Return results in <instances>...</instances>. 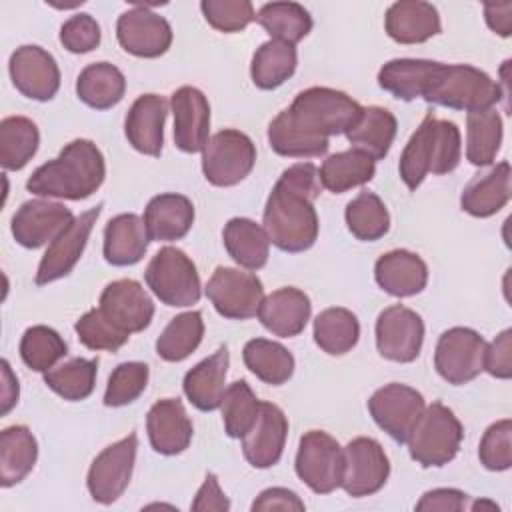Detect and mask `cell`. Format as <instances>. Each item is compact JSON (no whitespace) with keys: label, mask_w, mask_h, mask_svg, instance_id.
I'll use <instances>...</instances> for the list:
<instances>
[{"label":"cell","mask_w":512,"mask_h":512,"mask_svg":"<svg viewBox=\"0 0 512 512\" xmlns=\"http://www.w3.org/2000/svg\"><path fill=\"white\" fill-rule=\"evenodd\" d=\"M8 70L16 90L30 100H52L60 88V68L54 56L40 46L26 44L16 48Z\"/></svg>","instance_id":"2e32d148"},{"label":"cell","mask_w":512,"mask_h":512,"mask_svg":"<svg viewBox=\"0 0 512 512\" xmlns=\"http://www.w3.org/2000/svg\"><path fill=\"white\" fill-rule=\"evenodd\" d=\"M222 240L228 256L246 270H260L268 262L270 238L266 230L250 218L228 220Z\"/></svg>","instance_id":"d6a6232c"},{"label":"cell","mask_w":512,"mask_h":512,"mask_svg":"<svg viewBox=\"0 0 512 512\" xmlns=\"http://www.w3.org/2000/svg\"><path fill=\"white\" fill-rule=\"evenodd\" d=\"M502 144V118L498 110L488 108L472 112L466 118V160L474 166L494 162Z\"/></svg>","instance_id":"7bdbcfd3"},{"label":"cell","mask_w":512,"mask_h":512,"mask_svg":"<svg viewBox=\"0 0 512 512\" xmlns=\"http://www.w3.org/2000/svg\"><path fill=\"white\" fill-rule=\"evenodd\" d=\"M484 18L494 34L508 38L512 32V2H486Z\"/></svg>","instance_id":"91938a15"},{"label":"cell","mask_w":512,"mask_h":512,"mask_svg":"<svg viewBox=\"0 0 512 512\" xmlns=\"http://www.w3.org/2000/svg\"><path fill=\"white\" fill-rule=\"evenodd\" d=\"M100 312L122 332L134 334L150 326L154 316V302L140 282L132 278H120L100 294Z\"/></svg>","instance_id":"d6986e66"},{"label":"cell","mask_w":512,"mask_h":512,"mask_svg":"<svg viewBox=\"0 0 512 512\" xmlns=\"http://www.w3.org/2000/svg\"><path fill=\"white\" fill-rule=\"evenodd\" d=\"M138 450V436L128 434L122 440L106 446L90 464L86 486L94 502H116L130 484Z\"/></svg>","instance_id":"7c38bea8"},{"label":"cell","mask_w":512,"mask_h":512,"mask_svg":"<svg viewBox=\"0 0 512 512\" xmlns=\"http://www.w3.org/2000/svg\"><path fill=\"white\" fill-rule=\"evenodd\" d=\"M68 352L62 336L44 324L26 328L20 340V358L34 372H48Z\"/></svg>","instance_id":"7dc6e473"},{"label":"cell","mask_w":512,"mask_h":512,"mask_svg":"<svg viewBox=\"0 0 512 512\" xmlns=\"http://www.w3.org/2000/svg\"><path fill=\"white\" fill-rule=\"evenodd\" d=\"M424 406V396L416 388L400 382L378 388L368 400V412L374 422L400 444L406 442Z\"/></svg>","instance_id":"9a60e30c"},{"label":"cell","mask_w":512,"mask_h":512,"mask_svg":"<svg viewBox=\"0 0 512 512\" xmlns=\"http://www.w3.org/2000/svg\"><path fill=\"white\" fill-rule=\"evenodd\" d=\"M296 474L316 494H330L340 488L344 458L342 448L324 430H310L298 442Z\"/></svg>","instance_id":"9c48e42d"},{"label":"cell","mask_w":512,"mask_h":512,"mask_svg":"<svg viewBox=\"0 0 512 512\" xmlns=\"http://www.w3.org/2000/svg\"><path fill=\"white\" fill-rule=\"evenodd\" d=\"M320 172L312 162L292 164L274 184L262 216L270 242L284 252H304L318 238L314 200L320 196Z\"/></svg>","instance_id":"7a4b0ae2"},{"label":"cell","mask_w":512,"mask_h":512,"mask_svg":"<svg viewBox=\"0 0 512 512\" xmlns=\"http://www.w3.org/2000/svg\"><path fill=\"white\" fill-rule=\"evenodd\" d=\"M478 458L486 470L504 472L512 466V422L510 418L490 424L480 440Z\"/></svg>","instance_id":"816d5d0a"},{"label":"cell","mask_w":512,"mask_h":512,"mask_svg":"<svg viewBox=\"0 0 512 512\" xmlns=\"http://www.w3.org/2000/svg\"><path fill=\"white\" fill-rule=\"evenodd\" d=\"M124 92L126 78L110 62L88 64L76 80L78 98L94 110H108L116 106L124 98Z\"/></svg>","instance_id":"d590c367"},{"label":"cell","mask_w":512,"mask_h":512,"mask_svg":"<svg viewBox=\"0 0 512 512\" xmlns=\"http://www.w3.org/2000/svg\"><path fill=\"white\" fill-rule=\"evenodd\" d=\"M256 164V148L250 136L224 128L216 132L202 150L204 178L220 188L242 182Z\"/></svg>","instance_id":"ba28073f"},{"label":"cell","mask_w":512,"mask_h":512,"mask_svg":"<svg viewBox=\"0 0 512 512\" xmlns=\"http://www.w3.org/2000/svg\"><path fill=\"white\" fill-rule=\"evenodd\" d=\"M310 312V298L302 290L286 286L262 298L258 318L268 332L280 338H294L306 328Z\"/></svg>","instance_id":"d4e9b609"},{"label":"cell","mask_w":512,"mask_h":512,"mask_svg":"<svg viewBox=\"0 0 512 512\" xmlns=\"http://www.w3.org/2000/svg\"><path fill=\"white\" fill-rule=\"evenodd\" d=\"M342 458L344 470L340 488H344L348 496H372L386 484L390 462L378 440L358 436L342 448Z\"/></svg>","instance_id":"4fadbf2b"},{"label":"cell","mask_w":512,"mask_h":512,"mask_svg":"<svg viewBox=\"0 0 512 512\" xmlns=\"http://www.w3.org/2000/svg\"><path fill=\"white\" fill-rule=\"evenodd\" d=\"M206 296L220 316L230 320H248L258 314L264 298V286L252 272L218 266L206 284Z\"/></svg>","instance_id":"30bf717a"},{"label":"cell","mask_w":512,"mask_h":512,"mask_svg":"<svg viewBox=\"0 0 512 512\" xmlns=\"http://www.w3.org/2000/svg\"><path fill=\"white\" fill-rule=\"evenodd\" d=\"M460 154L462 138L458 126L428 112L402 150L400 178L410 190H416L430 172L436 176L452 172L460 162Z\"/></svg>","instance_id":"277c9868"},{"label":"cell","mask_w":512,"mask_h":512,"mask_svg":"<svg viewBox=\"0 0 512 512\" xmlns=\"http://www.w3.org/2000/svg\"><path fill=\"white\" fill-rule=\"evenodd\" d=\"M220 410L226 434L230 438H242L252 428L258 416L260 400L256 398L246 380H236L226 388Z\"/></svg>","instance_id":"c3c4849f"},{"label":"cell","mask_w":512,"mask_h":512,"mask_svg":"<svg viewBox=\"0 0 512 512\" xmlns=\"http://www.w3.org/2000/svg\"><path fill=\"white\" fill-rule=\"evenodd\" d=\"M376 284L396 298L420 294L428 284L426 262L410 250H390L374 264Z\"/></svg>","instance_id":"484cf974"},{"label":"cell","mask_w":512,"mask_h":512,"mask_svg":"<svg viewBox=\"0 0 512 512\" xmlns=\"http://www.w3.org/2000/svg\"><path fill=\"white\" fill-rule=\"evenodd\" d=\"M484 370L500 380H508L512 376V330H502L490 344H486L484 352Z\"/></svg>","instance_id":"11a10c76"},{"label":"cell","mask_w":512,"mask_h":512,"mask_svg":"<svg viewBox=\"0 0 512 512\" xmlns=\"http://www.w3.org/2000/svg\"><path fill=\"white\" fill-rule=\"evenodd\" d=\"M434 60L422 58H396L386 62L378 72V84L382 90L398 100L410 102L422 98L424 84L434 68Z\"/></svg>","instance_id":"ab89813d"},{"label":"cell","mask_w":512,"mask_h":512,"mask_svg":"<svg viewBox=\"0 0 512 512\" xmlns=\"http://www.w3.org/2000/svg\"><path fill=\"white\" fill-rule=\"evenodd\" d=\"M228 348L220 346L212 356L198 362L184 376L182 388L190 404L202 412H210L220 408L224 398V384L228 374Z\"/></svg>","instance_id":"f1b7e54d"},{"label":"cell","mask_w":512,"mask_h":512,"mask_svg":"<svg viewBox=\"0 0 512 512\" xmlns=\"http://www.w3.org/2000/svg\"><path fill=\"white\" fill-rule=\"evenodd\" d=\"M100 204L96 208H90L74 218V222L54 240L50 242L48 250L44 252L34 282L38 286L50 284L54 280H60L72 272L76 262L80 260L86 242L90 238V232L100 216Z\"/></svg>","instance_id":"ffe728a7"},{"label":"cell","mask_w":512,"mask_h":512,"mask_svg":"<svg viewBox=\"0 0 512 512\" xmlns=\"http://www.w3.org/2000/svg\"><path fill=\"white\" fill-rule=\"evenodd\" d=\"M148 376H150V370L144 362L118 364L108 378L104 404L110 408H118L134 402L146 390Z\"/></svg>","instance_id":"f907efd6"},{"label":"cell","mask_w":512,"mask_h":512,"mask_svg":"<svg viewBox=\"0 0 512 512\" xmlns=\"http://www.w3.org/2000/svg\"><path fill=\"white\" fill-rule=\"evenodd\" d=\"M296 64L298 54L294 46L280 40H268L254 52L250 76L256 88L274 90L294 74Z\"/></svg>","instance_id":"74e56055"},{"label":"cell","mask_w":512,"mask_h":512,"mask_svg":"<svg viewBox=\"0 0 512 512\" xmlns=\"http://www.w3.org/2000/svg\"><path fill=\"white\" fill-rule=\"evenodd\" d=\"M346 226L362 242L380 240L390 228V214L382 198L374 192H360L346 204Z\"/></svg>","instance_id":"bcb514c9"},{"label":"cell","mask_w":512,"mask_h":512,"mask_svg":"<svg viewBox=\"0 0 512 512\" xmlns=\"http://www.w3.org/2000/svg\"><path fill=\"white\" fill-rule=\"evenodd\" d=\"M146 430L152 448L164 456H176L190 446L194 428L184 404L178 398H164L152 404L146 416Z\"/></svg>","instance_id":"603a6c76"},{"label":"cell","mask_w":512,"mask_h":512,"mask_svg":"<svg viewBox=\"0 0 512 512\" xmlns=\"http://www.w3.org/2000/svg\"><path fill=\"white\" fill-rule=\"evenodd\" d=\"M422 98L430 104L472 114L494 108L504 94L500 84L476 66L436 62L424 84Z\"/></svg>","instance_id":"5b68a950"},{"label":"cell","mask_w":512,"mask_h":512,"mask_svg":"<svg viewBox=\"0 0 512 512\" xmlns=\"http://www.w3.org/2000/svg\"><path fill=\"white\" fill-rule=\"evenodd\" d=\"M144 280L154 296L174 308H186L200 300L202 286L194 262L174 246L160 248L146 266Z\"/></svg>","instance_id":"52a82bcc"},{"label":"cell","mask_w":512,"mask_h":512,"mask_svg":"<svg viewBox=\"0 0 512 512\" xmlns=\"http://www.w3.org/2000/svg\"><path fill=\"white\" fill-rule=\"evenodd\" d=\"M288 436V420L280 406L260 402L252 428L242 436V452L250 466L270 468L278 464Z\"/></svg>","instance_id":"44dd1931"},{"label":"cell","mask_w":512,"mask_h":512,"mask_svg":"<svg viewBox=\"0 0 512 512\" xmlns=\"http://www.w3.org/2000/svg\"><path fill=\"white\" fill-rule=\"evenodd\" d=\"M18 402V380L10 370L8 360H2V414H8Z\"/></svg>","instance_id":"94428289"},{"label":"cell","mask_w":512,"mask_h":512,"mask_svg":"<svg viewBox=\"0 0 512 512\" xmlns=\"http://www.w3.org/2000/svg\"><path fill=\"white\" fill-rule=\"evenodd\" d=\"M74 222L72 212L58 202L28 200L12 216V236L24 248H40L54 242Z\"/></svg>","instance_id":"ac0fdd59"},{"label":"cell","mask_w":512,"mask_h":512,"mask_svg":"<svg viewBox=\"0 0 512 512\" xmlns=\"http://www.w3.org/2000/svg\"><path fill=\"white\" fill-rule=\"evenodd\" d=\"M462 438L464 428L456 414L442 402H432L424 406L404 444L422 468H440L454 460Z\"/></svg>","instance_id":"8992f818"},{"label":"cell","mask_w":512,"mask_h":512,"mask_svg":"<svg viewBox=\"0 0 512 512\" xmlns=\"http://www.w3.org/2000/svg\"><path fill=\"white\" fill-rule=\"evenodd\" d=\"M38 444L24 424L8 426L0 432V484L10 488L22 482L34 468Z\"/></svg>","instance_id":"1f68e13d"},{"label":"cell","mask_w":512,"mask_h":512,"mask_svg":"<svg viewBox=\"0 0 512 512\" xmlns=\"http://www.w3.org/2000/svg\"><path fill=\"white\" fill-rule=\"evenodd\" d=\"M116 38L132 56L158 58L172 44V28L160 14L146 6H134L120 14L116 22Z\"/></svg>","instance_id":"e0dca14e"},{"label":"cell","mask_w":512,"mask_h":512,"mask_svg":"<svg viewBox=\"0 0 512 512\" xmlns=\"http://www.w3.org/2000/svg\"><path fill=\"white\" fill-rule=\"evenodd\" d=\"M318 172L322 188L342 194L370 182L376 172V160L358 148H350L328 156Z\"/></svg>","instance_id":"836d02e7"},{"label":"cell","mask_w":512,"mask_h":512,"mask_svg":"<svg viewBox=\"0 0 512 512\" xmlns=\"http://www.w3.org/2000/svg\"><path fill=\"white\" fill-rule=\"evenodd\" d=\"M246 368L266 384L280 386L294 374V356L282 344L268 338H252L244 344Z\"/></svg>","instance_id":"8d00e7d4"},{"label":"cell","mask_w":512,"mask_h":512,"mask_svg":"<svg viewBox=\"0 0 512 512\" xmlns=\"http://www.w3.org/2000/svg\"><path fill=\"white\" fill-rule=\"evenodd\" d=\"M168 102L158 94H142L126 114L124 134L130 146L146 156H160L164 144V122Z\"/></svg>","instance_id":"cb8c5ba5"},{"label":"cell","mask_w":512,"mask_h":512,"mask_svg":"<svg viewBox=\"0 0 512 512\" xmlns=\"http://www.w3.org/2000/svg\"><path fill=\"white\" fill-rule=\"evenodd\" d=\"M170 108L176 146L186 154L202 152L210 140V104L206 96L194 86H180L170 98Z\"/></svg>","instance_id":"7402d4cb"},{"label":"cell","mask_w":512,"mask_h":512,"mask_svg":"<svg viewBox=\"0 0 512 512\" xmlns=\"http://www.w3.org/2000/svg\"><path fill=\"white\" fill-rule=\"evenodd\" d=\"M60 42L72 54H86L100 44V26L90 14H74L60 28Z\"/></svg>","instance_id":"db71d44e"},{"label":"cell","mask_w":512,"mask_h":512,"mask_svg":"<svg viewBox=\"0 0 512 512\" xmlns=\"http://www.w3.org/2000/svg\"><path fill=\"white\" fill-rule=\"evenodd\" d=\"M144 226L150 240L172 242L188 234L194 224V204L184 194L166 192L150 198L144 208Z\"/></svg>","instance_id":"83f0119b"},{"label":"cell","mask_w":512,"mask_h":512,"mask_svg":"<svg viewBox=\"0 0 512 512\" xmlns=\"http://www.w3.org/2000/svg\"><path fill=\"white\" fill-rule=\"evenodd\" d=\"M424 342V322L408 306L384 308L376 320V348L382 358L408 364L420 356Z\"/></svg>","instance_id":"5bb4252c"},{"label":"cell","mask_w":512,"mask_h":512,"mask_svg":"<svg viewBox=\"0 0 512 512\" xmlns=\"http://www.w3.org/2000/svg\"><path fill=\"white\" fill-rule=\"evenodd\" d=\"M78 340L90 348V350H106V352H116L120 350L130 334L122 332L116 328L102 312L100 308H92L86 314H82L76 324H74Z\"/></svg>","instance_id":"681fc988"},{"label":"cell","mask_w":512,"mask_h":512,"mask_svg":"<svg viewBox=\"0 0 512 512\" xmlns=\"http://www.w3.org/2000/svg\"><path fill=\"white\" fill-rule=\"evenodd\" d=\"M510 176V164L500 162L490 172L472 178L460 196L462 210L476 218L500 212L510 200Z\"/></svg>","instance_id":"4dcf8cb0"},{"label":"cell","mask_w":512,"mask_h":512,"mask_svg":"<svg viewBox=\"0 0 512 512\" xmlns=\"http://www.w3.org/2000/svg\"><path fill=\"white\" fill-rule=\"evenodd\" d=\"M40 144L38 126L26 116H8L0 122V164L4 170L24 168Z\"/></svg>","instance_id":"b9f144b4"},{"label":"cell","mask_w":512,"mask_h":512,"mask_svg":"<svg viewBox=\"0 0 512 512\" xmlns=\"http://www.w3.org/2000/svg\"><path fill=\"white\" fill-rule=\"evenodd\" d=\"M386 34L400 44H422L440 34V14L436 6L422 0L394 2L384 16Z\"/></svg>","instance_id":"4316f807"},{"label":"cell","mask_w":512,"mask_h":512,"mask_svg":"<svg viewBox=\"0 0 512 512\" xmlns=\"http://www.w3.org/2000/svg\"><path fill=\"white\" fill-rule=\"evenodd\" d=\"M486 340L472 328L454 326L436 342L434 368L454 386L474 380L484 370Z\"/></svg>","instance_id":"8fae6325"},{"label":"cell","mask_w":512,"mask_h":512,"mask_svg":"<svg viewBox=\"0 0 512 512\" xmlns=\"http://www.w3.org/2000/svg\"><path fill=\"white\" fill-rule=\"evenodd\" d=\"M204 320L198 310L174 316L156 340V354L166 362H182L202 342Z\"/></svg>","instance_id":"ee69618b"},{"label":"cell","mask_w":512,"mask_h":512,"mask_svg":"<svg viewBox=\"0 0 512 512\" xmlns=\"http://www.w3.org/2000/svg\"><path fill=\"white\" fill-rule=\"evenodd\" d=\"M256 22L270 34L290 46L298 44L312 30V16L298 2H268L256 12Z\"/></svg>","instance_id":"f35d334b"},{"label":"cell","mask_w":512,"mask_h":512,"mask_svg":"<svg viewBox=\"0 0 512 512\" xmlns=\"http://www.w3.org/2000/svg\"><path fill=\"white\" fill-rule=\"evenodd\" d=\"M360 338V322L348 308H326L314 320V342L332 356L350 352Z\"/></svg>","instance_id":"60d3db41"},{"label":"cell","mask_w":512,"mask_h":512,"mask_svg":"<svg viewBox=\"0 0 512 512\" xmlns=\"http://www.w3.org/2000/svg\"><path fill=\"white\" fill-rule=\"evenodd\" d=\"M106 162L100 148L86 138L66 144L54 160L38 166L26 182V190L42 198L84 200L104 182Z\"/></svg>","instance_id":"3957f363"},{"label":"cell","mask_w":512,"mask_h":512,"mask_svg":"<svg viewBox=\"0 0 512 512\" xmlns=\"http://www.w3.org/2000/svg\"><path fill=\"white\" fill-rule=\"evenodd\" d=\"M200 10L206 22L220 32H240L256 20L250 0H202Z\"/></svg>","instance_id":"f5cc1de1"},{"label":"cell","mask_w":512,"mask_h":512,"mask_svg":"<svg viewBox=\"0 0 512 512\" xmlns=\"http://www.w3.org/2000/svg\"><path fill=\"white\" fill-rule=\"evenodd\" d=\"M360 114L362 106L342 90L306 88L270 122V148L288 158L322 156L330 146V136L346 134Z\"/></svg>","instance_id":"6da1fadb"},{"label":"cell","mask_w":512,"mask_h":512,"mask_svg":"<svg viewBox=\"0 0 512 512\" xmlns=\"http://www.w3.org/2000/svg\"><path fill=\"white\" fill-rule=\"evenodd\" d=\"M396 128L398 122L390 110L382 106H368L362 108L360 118L346 132V138L352 148L366 152L374 160H382L394 142Z\"/></svg>","instance_id":"e575fe53"},{"label":"cell","mask_w":512,"mask_h":512,"mask_svg":"<svg viewBox=\"0 0 512 512\" xmlns=\"http://www.w3.org/2000/svg\"><path fill=\"white\" fill-rule=\"evenodd\" d=\"M466 508V494L456 488H434L422 494L416 502V510H440V512H460Z\"/></svg>","instance_id":"6f0895ef"},{"label":"cell","mask_w":512,"mask_h":512,"mask_svg":"<svg viewBox=\"0 0 512 512\" xmlns=\"http://www.w3.org/2000/svg\"><path fill=\"white\" fill-rule=\"evenodd\" d=\"M98 360L96 358H70L48 372H44L46 386L64 400H86L96 384Z\"/></svg>","instance_id":"f6af8a7d"},{"label":"cell","mask_w":512,"mask_h":512,"mask_svg":"<svg viewBox=\"0 0 512 512\" xmlns=\"http://www.w3.org/2000/svg\"><path fill=\"white\" fill-rule=\"evenodd\" d=\"M306 506L300 500V496L288 488H266L262 490L256 500L252 502V510L262 512V510H294V512H302Z\"/></svg>","instance_id":"9f6ffc18"},{"label":"cell","mask_w":512,"mask_h":512,"mask_svg":"<svg viewBox=\"0 0 512 512\" xmlns=\"http://www.w3.org/2000/svg\"><path fill=\"white\" fill-rule=\"evenodd\" d=\"M196 512H206V510H216V512H224L230 508V502L226 498V494L222 492L216 474H206L204 484L200 486V490L196 492V498L190 506Z\"/></svg>","instance_id":"680465c9"},{"label":"cell","mask_w":512,"mask_h":512,"mask_svg":"<svg viewBox=\"0 0 512 512\" xmlns=\"http://www.w3.org/2000/svg\"><path fill=\"white\" fill-rule=\"evenodd\" d=\"M150 236L136 214H118L104 228V258L112 266H132L142 260Z\"/></svg>","instance_id":"f546056e"}]
</instances>
